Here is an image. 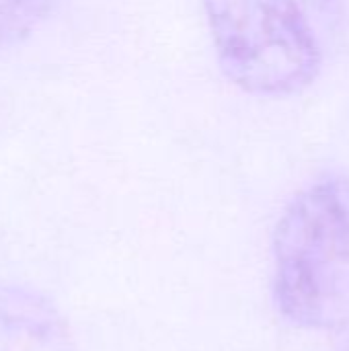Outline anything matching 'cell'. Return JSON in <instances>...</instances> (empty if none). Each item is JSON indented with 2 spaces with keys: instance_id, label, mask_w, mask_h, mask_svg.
<instances>
[{
  "instance_id": "cell-4",
  "label": "cell",
  "mask_w": 349,
  "mask_h": 351,
  "mask_svg": "<svg viewBox=\"0 0 349 351\" xmlns=\"http://www.w3.org/2000/svg\"><path fill=\"white\" fill-rule=\"evenodd\" d=\"M64 0H0V51L23 45Z\"/></svg>"
},
{
  "instance_id": "cell-5",
  "label": "cell",
  "mask_w": 349,
  "mask_h": 351,
  "mask_svg": "<svg viewBox=\"0 0 349 351\" xmlns=\"http://www.w3.org/2000/svg\"><path fill=\"white\" fill-rule=\"evenodd\" d=\"M302 2L315 8L321 14V19L329 23H339L348 6V0H302Z\"/></svg>"
},
{
  "instance_id": "cell-6",
  "label": "cell",
  "mask_w": 349,
  "mask_h": 351,
  "mask_svg": "<svg viewBox=\"0 0 349 351\" xmlns=\"http://www.w3.org/2000/svg\"><path fill=\"white\" fill-rule=\"evenodd\" d=\"M329 335H331L333 351H349V317Z\"/></svg>"
},
{
  "instance_id": "cell-2",
  "label": "cell",
  "mask_w": 349,
  "mask_h": 351,
  "mask_svg": "<svg viewBox=\"0 0 349 351\" xmlns=\"http://www.w3.org/2000/svg\"><path fill=\"white\" fill-rule=\"evenodd\" d=\"M220 72L237 88L267 99L306 90L323 51L300 0H202Z\"/></svg>"
},
{
  "instance_id": "cell-3",
  "label": "cell",
  "mask_w": 349,
  "mask_h": 351,
  "mask_svg": "<svg viewBox=\"0 0 349 351\" xmlns=\"http://www.w3.org/2000/svg\"><path fill=\"white\" fill-rule=\"evenodd\" d=\"M0 351H76L56 302L37 288L0 282Z\"/></svg>"
},
{
  "instance_id": "cell-1",
  "label": "cell",
  "mask_w": 349,
  "mask_h": 351,
  "mask_svg": "<svg viewBox=\"0 0 349 351\" xmlns=\"http://www.w3.org/2000/svg\"><path fill=\"white\" fill-rule=\"evenodd\" d=\"M272 300L284 323L333 333L349 317V175L298 189L272 237Z\"/></svg>"
}]
</instances>
